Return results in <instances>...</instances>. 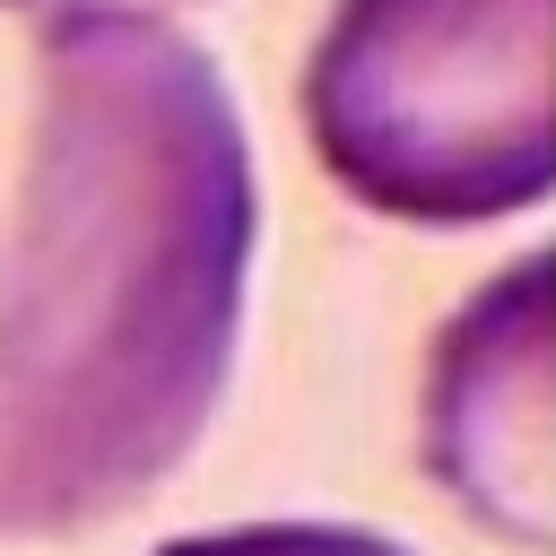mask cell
Instances as JSON below:
<instances>
[{
    "instance_id": "cell-5",
    "label": "cell",
    "mask_w": 556,
    "mask_h": 556,
    "mask_svg": "<svg viewBox=\"0 0 556 556\" xmlns=\"http://www.w3.org/2000/svg\"><path fill=\"white\" fill-rule=\"evenodd\" d=\"M0 9H26V17L61 26V17H165V9H182V0H0Z\"/></svg>"
},
{
    "instance_id": "cell-4",
    "label": "cell",
    "mask_w": 556,
    "mask_h": 556,
    "mask_svg": "<svg viewBox=\"0 0 556 556\" xmlns=\"http://www.w3.org/2000/svg\"><path fill=\"white\" fill-rule=\"evenodd\" d=\"M156 556H417L408 539L374 521H330V513H287V521H226V530H182Z\"/></svg>"
},
{
    "instance_id": "cell-1",
    "label": "cell",
    "mask_w": 556,
    "mask_h": 556,
    "mask_svg": "<svg viewBox=\"0 0 556 556\" xmlns=\"http://www.w3.org/2000/svg\"><path fill=\"white\" fill-rule=\"evenodd\" d=\"M261 252L252 130L200 35L61 17L0 243V539L156 495L208 434Z\"/></svg>"
},
{
    "instance_id": "cell-3",
    "label": "cell",
    "mask_w": 556,
    "mask_h": 556,
    "mask_svg": "<svg viewBox=\"0 0 556 556\" xmlns=\"http://www.w3.org/2000/svg\"><path fill=\"white\" fill-rule=\"evenodd\" d=\"M426 469L513 547L556 539V243L504 261L426 356Z\"/></svg>"
},
{
    "instance_id": "cell-2",
    "label": "cell",
    "mask_w": 556,
    "mask_h": 556,
    "mask_svg": "<svg viewBox=\"0 0 556 556\" xmlns=\"http://www.w3.org/2000/svg\"><path fill=\"white\" fill-rule=\"evenodd\" d=\"M295 113L365 217H521L556 191V0H330Z\"/></svg>"
}]
</instances>
